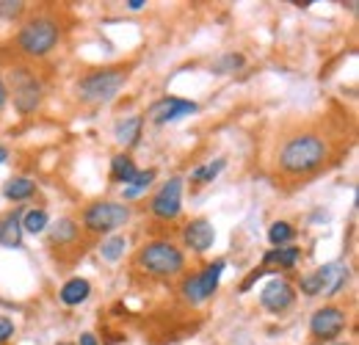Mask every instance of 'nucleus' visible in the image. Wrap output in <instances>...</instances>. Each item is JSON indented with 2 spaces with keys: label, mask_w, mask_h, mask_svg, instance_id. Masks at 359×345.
I'll list each match as a JSON object with an SVG mask.
<instances>
[{
  "label": "nucleus",
  "mask_w": 359,
  "mask_h": 345,
  "mask_svg": "<svg viewBox=\"0 0 359 345\" xmlns=\"http://www.w3.org/2000/svg\"><path fill=\"white\" fill-rule=\"evenodd\" d=\"M337 133L326 119H307L282 130L271 166L282 185H302L326 172L337 158Z\"/></svg>",
  "instance_id": "nucleus-1"
},
{
  "label": "nucleus",
  "mask_w": 359,
  "mask_h": 345,
  "mask_svg": "<svg viewBox=\"0 0 359 345\" xmlns=\"http://www.w3.org/2000/svg\"><path fill=\"white\" fill-rule=\"evenodd\" d=\"M61 36H64V25H61L58 14L50 11V8H39L20 25L14 42H17V50H20L22 58L39 61V58H47L58 47Z\"/></svg>",
  "instance_id": "nucleus-2"
},
{
  "label": "nucleus",
  "mask_w": 359,
  "mask_h": 345,
  "mask_svg": "<svg viewBox=\"0 0 359 345\" xmlns=\"http://www.w3.org/2000/svg\"><path fill=\"white\" fill-rule=\"evenodd\" d=\"M133 265L152 279H175L185 271V252L169 238H152L138 246Z\"/></svg>",
  "instance_id": "nucleus-3"
},
{
  "label": "nucleus",
  "mask_w": 359,
  "mask_h": 345,
  "mask_svg": "<svg viewBox=\"0 0 359 345\" xmlns=\"http://www.w3.org/2000/svg\"><path fill=\"white\" fill-rule=\"evenodd\" d=\"M6 88H8V100L14 102L17 114L20 116H31L42 108L45 102V81H42V72L34 67V64H14L8 69V78H6Z\"/></svg>",
  "instance_id": "nucleus-4"
},
{
  "label": "nucleus",
  "mask_w": 359,
  "mask_h": 345,
  "mask_svg": "<svg viewBox=\"0 0 359 345\" xmlns=\"http://www.w3.org/2000/svg\"><path fill=\"white\" fill-rule=\"evenodd\" d=\"M125 83H128V69L125 67H102V69L86 72L78 81L75 94L83 105H105L125 88Z\"/></svg>",
  "instance_id": "nucleus-5"
},
{
  "label": "nucleus",
  "mask_w": 359,
  "mask_h": 345,
  "mask_svg": "<svg viewBox=\"0 0 359 345\" xmlns=\"http://www.w3.org/2000/svg\"><path fill=\"white\" fill-rule=\"evenodd\" d=\"M133 218L130 205L125 202H111V199H102V202H91L89 208L83 210L81 216V226L86 235H114L119 226H125L128 221Z\"/></svg>",
  "instance_id": "nucleus-6"
},
{
  "label": "nucleus",
  "mask_w": 359,
  "mask_h": 345,
  "mask_svg": "<svg viewBox=\"0 0 359 345\" xmlns=\"http://www.w3.org/2000/svg\"><path fill=\"white\" fill-rule=\"evenodd\" d=\"M224 268H226V259L219 257V259H213V262H208L205 268H199V271L182 276V282H180V296H182V302L191 304V306H199V304L210 302V299L216 296V290H219V282H222Z\"/></svg>",
  "instance_id": "nucleus-7"
},
{
  "label": "nucleus",
  "mask_w": 359,
  "mask_h": 345,
  "mask_svg": "<svg viewBox=\"0 0 359 345\" xmlns=\"http://www.w3.org/2000/svg\"><path fill=\"white\" fill-rule=\"evenodd\" d=\"M348 282V265L343 262H326L320 268H315L313 273L302 276L299 279V290L304 296H326V299H334Z\"/></svg>",
  "instance_id": "nucleus-8"
},
{
  "label": "nucleus",
  "mask_w": 359,
  "mask_h": 345,
  "mask_svg": "<svg viewBox=\"0 0 359 345\" xmlns=\"http://www.w3.org/2000/svg\"><path fill=\"white\" fill-rule=\"evenodd\" d=\"M47 232V246L58 255V259H64L67 252H72V259H78V255H83L81 249H83V226H81V221H75V218L64 216L58 218L55 224H50L45 229Z\"/></svg>",
  "instance_id": "nucleus-9"
},
{
  "label": "nucleus",
  "mask_w": 359,
  "mask_h": 345,
  "mask_svg": "<svg viewBox=\"0 0 359 345\" xmlns=\"http://www.w3.org/2000/svg\"><path fill=\"white\" fill-rule=\"evenodd\" d=\"M348 326V312L340 304H323L310 318V337L313 343H329L337 340Z\"/></svg>",
  "instance_id": "nucleus-10"
},
{
  "label": "nucleus",
  "mask_w": 359,
  "mask_h": 345,
  "mask_svg": "<svg viewBox=\"0 0 359 345\" xmlns=\"http://www.w3.org/2000/svg\"><path fill=\"white\" fill-rule=\"evenodd\" d=\"M149 216L161 224H172L182 213V177H169L149 199Z\"/></svg>",
  "instance_id": "nucleus-11"
},
{
  "label": "nucleus",
  "mask_w": 359,
  "mask_h": 345,
  "mask_svg": "<svg viewBox=\"0 0 359 345\" xmlns=\"http://www.w3.org/2000/svg\"><path fill=\"white\" fill-rule=\"evenodd\" d=\"M180 238H182V246L194 255H205L213 243H216V226L213 221L208 218H191L182 229H180Z\"/></svg>",
  "instance_id": "nucleus-12"
},
{
  "label": "nucleus",
  "mask_w": 359,
  "mask_h": 345,
  "mask_svg": "<svg viewBox=\"0 0 359 345\" xmlns=\"http://www.w3.org/2000/svg\"><path fill=\"white\" fill-rule=\"evenodd\" d=\"M199 105L191 102V100H182V97H163L158 100L152 108H149V122L152 125H169V122H177L182 116H191L196 114Z\"/></svg>",
  "instance_id": "nucleus-13"
},
{
  "label": "nucleus",
  "mask_w": 359,
  "mask_h": 345,
  "mask_svg": "<svg viewBox=\"0 0 359 345\" xmlns=\"http://www.w3.org/2000/svg\"><path fill=\"white\" fill-rule=\"evenodd\" d=\"M293 302H296V288L287 279H271L260 293V304H263V309H269L271 315L287 312L293 306Z\"/></svg>",
  "instance_id": "nucleus-14"
},
{
  "label": "nucleus",
  "mask_w": 359,
  "mask_h": 345,
  "mask_svg": "<svg viewBox=\"0 0 359 345\" xmlns=\"http://www.w3.org/2000/svg\"><path fill=\"white\" fill-rule=\"evenodd\" d=\"M22 213L25 208H14L0 218V246L3 249H20L22 243Z\"/></svg>",
  "instance_id": "nucleus-15"
},
{
  "label": "nucleus",
  "mask_w": 359,
  "mask_h": 345,
  "mask_svg": "<svg viewBox=\"0 0 359 345\" xmlns=\"http://www.w3.org/2000/svg\"><path fill=\"white\" fill-rule=\"evenodd\" d=\"M89 296H91L89 279H81V276L67 279L61 285V290H58V302L64 304V306H81V304L89 302Z\"/></svg>",
  "instance_id": "nucleus-16"
},
{
  "label": "nucleus",
  "mask_w": 359,
  "mask_h": 345,
  "mask_svg": "<svg viewBox=\"0 0 359 345\" xmlns=\"http://www.w3.org/2000/svg\"><path fill=\"white\" fill-rule=\"evenodd\" d=\"M141 130H144V116H125V119H119L116 122V128H114V135H116V141L125 147V149H130L135 147L138 141H141Z\"/></svg>",
  "instance_id": "nucleus-17"
},
{
  "label": "nucleus",
  "mask_w": 359,
  "mask_h": 345,
  "mask_svg": "<svg viewBox=\"0 0 359 345\" xmlns=\"http://www.w3.org/2000/svg\"><path fill=\"white\" fill-rule=\"evenodd\" d=\"M135 174H138V169H135V161L130 152H116V155L111 158V180H114V182L130 185Z\"/></svg>",
  "instance_id": "nucleus-18"
},
{
  "label": "nucleus",
  "mask_w": 359,
  "mask_h": 345,
  "mask_svg": "<svg viewBox=\"0 0 359 345\" xmlns=\"http://www.w3.org/2000/svg\"><path fill=\"white\" fill-rule=\"evenodd\" d=\"M34 194H36V182L31 177H11L3 185V196L8 202H28Z\"/></svg>",
  "instance_id": "nucleus-19"
},
{
  "label": "nucleus",
  "mask_w": 359,
  "mask_h": 345,
  "mask_svg": "<svg viewBox=\"0 0 359 345\" xmlns=\"http://www.w3.org/2000/svg\"><path fill=\"white\" fill-rule=\"evenodd\" d=\"M302 259V249L299 246H282V249H271L263 257V268L266 265H279V268H293Z\"/></svg>",
  "instance_id": "nucleus-20"
},
{
  "label": "nucleus",
  "mask_w": 359,
  "mask_h": 345,
  "mask_svg": "<svg viewBox=\"0 0 359 345\" xmlns=\"http://www.w3.org/2000/svg\"><path fill=\"white\" fill-rule=\"evenodd\" d=\"M224 166H226V158H216V161H210V163L196 166L194 172L188 174V180H191L194 185H208V182H213L219 174L224 172Z\"/></svg>",
  "instance_id": "nucleus-21"
},
{
  "label": "nucleus",
  "mask_w": 359,
  "mask_h": 345,
  "mask_svg": "<svg viewBox=\"0 0 359 345\" xmlns=\"http://www.w3.org/2000/svg\"><path fill=\"white\" fill-rule=\"evenodd\" d=\"M100 257L102 259H108V262H116V259H122L125 257V252H128V238L125 235H108L102 243H100Z\"/></svg>",
  "instance_id": "nucleus-22"
},
{
  "label": "nucleus",
  "mask_w": 359,
  "mask_h": 345,
  "mask_svg": "<svg viewBox=\"0 0 359 345\" xmlns=\"http://www.w3.org/2000/svg\"><path fill=\"white\" fill-rule=\"evenodd\" d=\"M155 177H158V172H155V169H144V172H138V174L133 177V182H130V185H125L122 196H125L128 202H130V199H138L141 194H147V191L152 188Z\"/></svg>",
  "instance_id": "nucleus-23"
},
{
  "label": "nucleus",
  "mask_w": 359,
  "mask_h": 345,
  "mask_svg": "<svg viewBox=\"0 0 359 345\" xmlns=\"http://www.w3.org/2000/svg\"><path fill=\"white\" fill-rule=\"evenodd\" d=\"M50 226V216H47L45 208H31L22 213V232H31V235H39Z\"/></svg>",
  "instance_id": "nucleus-24"
},
{
  "label": "nucleus",
  "mask_w": 359,
  "mask_h": 345,
  "mask_svg": "<svg viewBox=\"0 0 359 345\" xmlns=\"http://www.w3.org/2000/svg\"><path fill=\"white\" fill-rule=\"evenodd\" d=\"M293 238H296V229H293L290 221H273V224L269 226V243L273 246V249L287 246Z\"/></svg>",
  "instance_id": "nucleus-25"
},
{
  "label": "nucleus",
  "mask_w": 359,
  "mask_h": 345,
  "mask_svg": "<svg viewBox=\"0 0 359 345\" xmlns=\"http://www.w3.org/2000/svg\"><path fill=\"white\" fill-rule=\"evenodd\" d=\"M246 64V58L241 55V53H224V55H219L216 61H213V72L216 75H232V72H238L241 67Z\"/></svg>",
  "instance_id": "nucleus-26"
},
{
  "label": "nucleus",
  "mask_w": 359,
  "mask_h": 345,
  "mask_svg": "<svg viewBox=\"0 0 359 345\" xmlns=\"http://www.w3.org/2000/svg\"><path fill=\"white\" fill-rule=\"evenodd\" d=\"M25 14V3L22 0H0V17L6 20H17Z\"/></svg>",
  "instance_id": "nucleus-27"
},
{
  "label": "nucleus",
  "mask_w": 359,
  "mask_h": 345,
  "mask_svg": "<svg viewBox=\"0 0 359 345\" xmlns=\"http://www.w3.org/2000/svg\"><path fill=\"white\" fill-rule=\"evenodd\" d=\"M14 334V320L11 318H3L0 315V345H6Z\"/></svg>",
  "instance_id": "nucleus-28"
},
{
  "label": "nucleus",
  "mask_w": 359,
  "mask_h": 345,
  "mask_svg": "<svg viewBox=\"0 0 359 345\" xmlns=\"http://www.w3.org/2000/svg\"><path fill=\"white\" fill-rule=\"evenodd\" d=\"M266 273H269V271H266V268H255V271H252V273H249V279H246V282H243V285H241V290H249V288H252V285H255V282H257V279H260V276H266Z\"/></svg>",
  "instance_id": "nucleus-29"
},
{
  "label": "nucleus",
  "mask_w": 359,
  "mask_h": 345,
  "mask_svg": "<svg viewBox=\"0 0 359 345\" xmlns=\"http://www.w3.org/2000/svg\"><path fill=\"white\" fill-rule=\"evenodd\" d=\"M6 102H8V88H6V81L0 78V114H3V108H6Z\"/></svg>",
  "instance_id": "nucleus-30"
},
{
  "label": "nucleus",
  "mask_w": 359,
  "mask_h": 345,
  "mask_svg": "<svg viewBox=\"0 0 359 345\" xmlns=\"http://www.w3.org/2000/svg\"><path fill=\"white\" fill-rule=\"evenodd\" d=\"M81 345H102V343L97 340V334H91V332H83V334H81Z\"/></svg>",
  "instance_id": "nucleus-31"
},
{
  "label": "nucleus",
  "mask_w": 359,
  "mask_h": 345,
  "mask_svg": "<svg viewBox=\"0 0 359 345\" xmlns=\"http://www.w3.org/2000/svg\"><path fill=\"white\" fill-rule=\"evenodd\" d=\"M147 3L144 0H130V3H125V8H130V11H141Z\"/></svg>",
  "instance_id": "nucleus-32"
},
{
  "label": "nucleus",
  "mask_w": 359,
  "mask_h": 345,
  "mask_svg": "<svg viewBox=\"0 0 359 345\" xmlns=\"http://www.w3.org/2000/svg\"><path fill=\"white\" fill-rule=\"evenodd\" d=\"M8 161V149L6 147H0V163H6Z\"/></svg>",
  "instance_id": "nucleus-33"
},
{
  "label": "nucleus",
  "mask_w": 359,
  "mask_h": 345,
  "mask_svg": "<svg viewBox=\"0 0 359 345\" xmlns=\"http://www.w3.org/2000/svg\"><path fill=\"white\" fill-rule=\"evenodd\" d=\"M334 345H354V343H334Z\"/></svg>",
  "instance_id": "nucleus-34"
},
{
  "label": "nucleus",
  "mask_w": 359,
  "mask_h": 345,
  "mask_svg": "<svg viewBox=\"0 0 359 345\" xmlns=\"http://www.w3.org/2000/svg\"><path fill=\"white\" fill-rule=\"evenodd\" d=\"M55 345H75V343H55Z\"/></svg>",
  "instance_id": "nucleus-35"
}]
</instances>
